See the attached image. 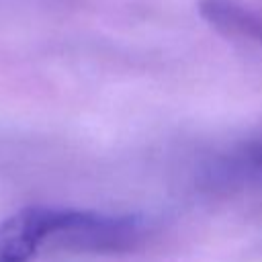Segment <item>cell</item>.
<instances>
[{
    "label": "cell",
    "instance_id": "6da1fadb",
    "mask_svg": "<svg viewBox=\"0 0 262 262\" xmlns=\"http://www.w3.org/2000/svg\"><path fill=\"white\" fill-rule=\"evenodd\" d=\"M137 217L102 215L94 211L59 209L57 225L51 239L70 248L92 252H115L133 244L141 233Z\"/></svg>",
    "mask_w": 262,
    "mask_h": 262
},
{
    "label": "cell",
    "instance_id": "7a4b0ae2",
    "mask_svg": "<svg viewBox=\"0 0 262 262\" xmlns=\"http://www.w3.org/2000/svg\"><path fill=\"white\" fill-rule=\"evenodd\" d=\"M57 207H27L0 223V262H31L51 239Z\"/></svg>",
    "mask_w": 262,
    "mask_h": 262
},
{
    "label": "cell",
    "instance_id": "3957f363",
    "mask_svg": "<svg viewBox=\"0 0 262 262\" xmlns=\"http://www.w3.org/2000/svg\"><path fill=\"white\" fill-rule=\"evenodd\" d=\"M199 12L215 29L262 43V12L235 0H199Z\"/></svg>",
    "mask_w": 262,
    "mask_h": 262
}]
</instances>
